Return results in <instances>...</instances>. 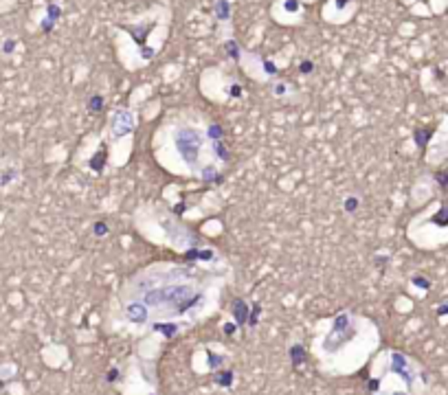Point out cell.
<instances>
[{"label":"cell","mask_w":448,"mask_h":395,"mask_svg":"<svg viewBox=\"0 0 448 395\" xmlns=\"http://www.w3.org/2000/svg\"><path fill=\"white\" fill-rule=\"evenodd\" d=\"M312 68H315V66H312L310 62H304V64H301V73H310Z\"/></svg>","instance_id":"1"}]
</instances>
